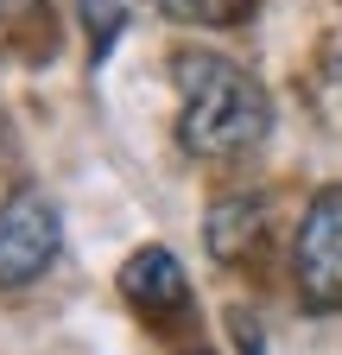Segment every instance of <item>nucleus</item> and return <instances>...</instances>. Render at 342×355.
Returning <instances> with one entry per match:
<instances>
[{"mask_svg":"<svg viewBox=\"0 0 342 355\" xmlns=\"http://www.w3.org/2000/svg\"><path fill=\"white\" fill-rule=\"evenodd\" d=\"M317 108H323V121L342 133V38L330 44V58L317 64Z\"/></svg>","mask_w":342,"mask_h":355,"instance_id":"8","label":"nucleus"},{"mask_svg":"<svg viewBox=\"0 0 342 355\" xmlns=\"http://www.w3.org/2000/svg\"><path fill=\"white\" fill-rule=\"evenodd\" d=\"M159 7L184 26H203V32H228L247 19V0H159Z\"/></svg>","mask_w":342,"mask_h":355,"instance_id":"7","label":"nucleus"},{"mask_svg":"<svg viewBox=\"0 0 342 355\" xmlns=\"http://www.w3.org/2000/svg\"><path fill=\"white\" fill-rule=\"evenodd\" d=\"M178 83V146L190 159H241L273 133V96L260 76H247L222 51H171Z\"/></svg>","mask_w":342,"mask_h":355,"instance_id":"1","label":"nucleus"},{"mask_svg":"<svg viewBox=\"0 0 342 355\" xmlns=\"http://www.w3.org/2000/svg\"><path fill=\"white\" fill-rule=\"evenodd\" d=\"M120 298L140 311V318L165 324V318H184L190 311V279L171 248H140L134 260L120 266Z\"/></svg>","mask_w":342,"mask_h":355,"instance_id":"4","label":"nucleus"},{"mask_svg":"<svg viewBox=\"0 0 342 355\" xmlns=\"http://www.w3.org/2000/svg\"><path fill=\"white\" fill-rule=\"evenodd\" d=\"M190 355H209V349H190Z\"/></svg>","mask_w":342,"mask_h":355,"instance_id":"10","label":"nucleus"},{"mask_svg":"<svg viewBox=\"0 0 342 355\" xmlns=\"http://www.w3.org/2000/svg\"><path fill=\"white\" fill-rule=\"evenodd\" d=\"M291 286H298V304L317 311V318L342 311V184H323L298 216Z\"/></svg>","mask_w":342,"mask_h":355,"instance_id":"2","label":"nucleus"},{"mask_svg":"<svg viewBox=\"0 0 342 355\" xmlns=\"http://www.w3.org/2000/svg\"><path fill=\"white\" fill-rule=\"evenodd\" d=\"M260 241H267V197L235 191V197H216V203H209V216H203V248L216 254L222 266L253 260Z\"/></svg>","mask_w":342,"mask_h":355,"instance_id":"5","label":"nucleus"},{"mask_svg":"<svg viewBox=\"0 0 342 355\" xmlns=\"http://www.w3.org/2000/svg\"><path fill=\"white\" fill-rule=\"evenodd\" d=\"M45 0H0V19H32Z\"/></svg>","mask_w":342,"mask_h":355,"instance_id":"9","label":"nucleus"},{"mask_svg":"<svg viewBox=\"0 0 342 355\" xmlns=\"http://www.w3.org/2000/svg\"><path fill=\"white\" fill-rule=\"evenodd\" d=\"M76 19L89 32V64H102L114 51L120 26H127V0H76Z\"/></svg>","mask_w":342,"mask_h":355,"instance_id":"6","label":"nucleus"},{"mask_svg":"<svg viewBox=\"0 0 342 355\" xmlns=\"http://www.w3.org/2000/svg\"><path fill=\"white\" fill-rule=\"evenodd\" d=\"M57 248H64V209L38 184H13L0 197V286L19 292L32 279H45Z\"/></svg>","mask_w":342,"mask_h":355,"instance_id":"3","label":"nucleus"}]
</instances>
